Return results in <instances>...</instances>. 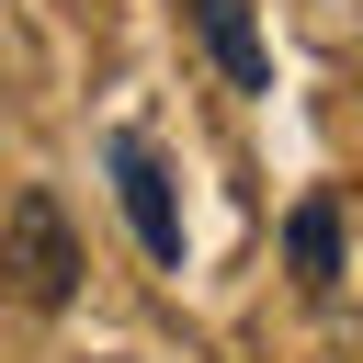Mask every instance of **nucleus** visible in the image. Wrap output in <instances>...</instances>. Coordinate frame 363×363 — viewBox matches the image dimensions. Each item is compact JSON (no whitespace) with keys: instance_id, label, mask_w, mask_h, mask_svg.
Returning <instances> with one entry per match:
<instances>
[{"instance_id":"nucleus-1","label":"nucleus","mask_w":363,"mask_h":363,"mask_svg":"<svg viewBox=\"0 0 363 363\" xmlns=\"http://www.w3.org/2000/svg\"><path fill=\"white\" fill-rule=\"evenodd\" d=\"M79 227H68V204L45 193V182H23L11 204H0V295L23 306V318H68V295H79Z\"/></svg>"},{"instance_id":"nucleus-2","label":"nucleus","mask_w":363,"mask_h":363,"mask_svg":"<svg viewBox=\"0 0 363 363\" xmlns=\"http://www.w3.org/2000/svg\"><path fill=\"white\" fill-rule=\"evenodd\" d=\"M102 170H113V204H125L136 250H147L159 272H182V204H170V159H159L136 125H113V136H102Z\"/></svg>"},{"instance_id":"nucleus-3","label":"nucleus","mask_w":363,"mask_h":363,"mask_svg":"<svg viewBox=\"0 0 363 363\" xmlns=\"http://www.w3.org/2000/svg\"><path fill=\"white\" fill-rule=\"evenodd\" d=\"M284 272H295V295H340V272H352V227H340L329 193H306V204L284 216Z\"/></svg>"},{"instance_id":"nucleus-4","label":"nucleus","mask_w":363,"mask_h":363,"mask_svg":"<svg viewBox=\"0 0 363 363\" xmlns=\"http://www.w3.org/2000/svg\"><path fill=\"white\" fill-rule=\"evenodd\" d=\"M193 34H204V57H216L227 91H272V45H261L250 0H193Z\"/></svg>"}]
</instances>
